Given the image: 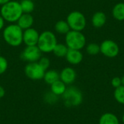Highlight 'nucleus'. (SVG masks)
Returning a JSON list of instances; mask_svg holds the SVG:
<instances>
[{"label": "nucleus", "instance_id": "obj_1", "mask_svg": "<svg viewBox=\"0 0 124 124\" xmlns=\"http://www.w3.org/2000/svg\"><path fill=\"white\" fill-rule=\"evenodd\" d=\"M2 36L4 41L9 46L16 47L23 43V31L17 23H11L4 28Z\"/></svg>", "mask_w": 124, "mask_h": 124}, {"label": "nucleus", "instance_id": "obj_2", "mask_svg": "<svg viewBox=\"0 0 124 124\" xmlns=\"http://www.w3.org/2000/svg\"><path fill=\"white\" fill-rule=\"evenodd\" d=\"M23 14L20 2L11 0L1 6L0 15L6 22L14 23L17 21Z\"/></svg>", "mask_w": 124, "mask_h": 124}, {"label": "nucleus", "instance_id": "obj_3", "mask_svg": "<svg viewBox=\"0 0 124 124\" xmlns=\"http://www.w3.org/2000/svg\"><path fill=\"white\" fill-rule=\"evenodd\" d=\"M57 44V40L55 34L52 31H45L40 33L37 46L42 53H50L52 52Z\"/></svg>", "mask_w": 124, "mask_h": 124}, {"label": "nucleus", "instance_id": "obj_4", "mask_svg": "<svg viewBox=\"0 0 124 124\" xmlns=\"http://www.w3.org/2000/svg\"><path fill=\"white\" fill-rule=\"evenodd\" d=\"M65 44L68 49L81 50L86 44V39L82 31L70 30L65 34Z\"/></svg>", "mask_w": 124, "mask_h": 124}, {"label": "nucleus", "instance_id": "obj_5", "mask_svg": "<svg viewBox=\"0 0 124 124\" xmlns=\"http://www.w3.org/2000/svg\"><path fill=\"white\" fill-rule=\"evenodd\" d=\"M62 97L64 105L67 108L77 107L80 105L83 101V94L81 92L74 86L67 88L62 95Z\"/></svg>", "mask_w": 124, "mask_h": 124}, {"label": "nucleus", "instance_id": "obj_6", "mask_svg": "<svg viewBox=\"0 0 124 124\" xmlns=\"http://www.w3.org/2000/svg\"><path fill=\"white\" fill-rule=\"evenodd\" d=\"M70 30L82 31L86 26V19L85 15L79 11L70 12L66 18Z\"/></svg>", "mask_w": 124, "mask_h": 124}, {"label": "nucleus", "instance_id": "obj_7", "mask_svg": "<svg viewBox=\"0 0 124 124\" xmlns=\"http://www.w3.org/2000/svg\"><path fill=\"white\" fill-rule=\"evenodd\" d=\"M25 76L31 80L39 81L43 79L45 70L41 68L38 62H28L24 68Z\"/></svg>", "mask_w": 124, "mask_h": 124}, {"label": "nucleus", "instance_id": "obj_8", "mask_svg": "<svg viewBox=\"0 0 124 124\" xmlns=\"http://www.w3.org/2000/svg\"><path fill=\"white\" fill-rule=\"evenodd\" d=\"M100 46V52L108 58H113L118 55L120 52L119 46L116 42L110 39L103 41Z\"/></svg>", "mask_w": 124, "mask_h": 124}, {"label": "nucleus", "instance_id": "obj_9", "mask_svg": "<svg viewBox=\"0 0 124 124\" xmlns=\"http://www.w3.org/2000/svg\"><path fill=\"white\" fill-rule=\"evenodd\" d=\"M41 52L39 48L36 46H26L20 54L22 60L28 62H38L41 57Z\"/></svg>", "mask_w": 124, "mask_h": 124}, {"label": "nucleus", "instance_id": "obj_10", "mask_svg": "<svg viewBox=\"0 0 124 124\" xmlns=\"http://www.w3.org/2000/svg\"><path fill=\"white\" fill-rule=\"evenodd\" d=\"M40 33L39 31L33 28H30L23 31V41L26 46H36L37 45Z\"/></svg>", "mask_w": 124, "mask_h": 124}, {"label": "nucleus", "instance_id": "obj_11", "mask_svg": "<svg viewBox=\"0 0 124 124\" xmlns=\"http://www.w3.org/2000/svg\"><path fill=\"white\" fill-rule=\"evenodd\" d=\"M76 72L71 67L64 68L60 73V80H61L66 85L73 84L76 79Z\"/></svg>", "mask_w": 124, "mask_h": 124}, {"label": "nucleus", "instance_id": "obj_12", "mask_svg": "<svg viewBox=\"0 0 124 124\" xmlns=\"http://www.w3.org/2000/svg\"><path fill=\"white\" fill-rule=\"evenodd\" d=\"M65 57L68 63L73 65H76L82 62L84 55L81 50L69 49Z\"/></svg>", "mask_w": 124, "mask_h": 124}, {"label": "nucleus", "instance_id": "obj_13", "mask_svg": "<svg viewBox=\"0 0 124 124\" xmlns=\"http://www.w3.org/2000/svg\"><path fill=\"white\" fill-rule=\"evenodd\" d=\"M16 23L17 25L23 31H24L28 28H32V25L34 23V19L31 14L23 13Z\"/></svg>", "mask_w": 124, "mask_h": 124}, {"label": "nucleus", "instance_id": "obj_14", "mask_svg": "<svg viewBox=\"0 0 124 124\" xmlns=\"http://www.w3.org/2000/svg\"><path fill=\"white\" fill-rule=\"evenodd\" d=\"M107 22L106 15L101 11L96 12L92 17V24L96 28H100L103 27Z\"/></svg>", "mask_w": 124, "mask_h": 124}, {"label": "nucleus", "instance_id": "obj_15", "mask_svg": "<svg viewBox=\"0 0 124 124\" xmlns=\"http://www.w3.org/2000/svg\"><path fill=\"white\" fill-rule=\"evenodd\" d=\"M67 85L61 80H58L50 85V90L54 94L57 96H62L67 89Z\"/></svg>", "mask_w": 124, "mask_h": 124}, {"label": "nucleus", "instance_id": "obj_16", "mask_svg": "<svg viewBox=\"0 0 124 124\" xmlns=\"http://www.w3.org/2000/svg\"><path fill=\"white\" fill-rule=\"evenodd\" d=\"M99 124H120L118 117L112 113H105L101 116Z\"/></svg>", "mask_w": 124, "mask_h": 124}, {"label": "nucleus", "instance_id": "obj_17", "mask_svg": "<svg viewBox=\"0 0 124 124\" xmlns=\"http://www.w3.org/2000/svg\"><path fill=\"white\" fill-rule=\"evenodd\" d=\"M43 79L46 84L51 85L60 79V73L55 70H47L44 73Z\"/></svg>", "mask_w": 124, "mask_h": 124}, {"label": "nucleus", "instance_id": "obj_18", "mask_svg": "<svg viewBox=\"0 0 124 124\" xmlns=\"http://www.w3.org/2000/svg\"><path fill=\"white\" fill-rule=\"evenodd\" d=\"M113 17L118 21L124 20V2H119L116 4L112 10Z\"/></svg>", "mask_w": 124, "mask_h": 124}, {"label": "nucleus", "instance_id": "obj_19", "mask_svg": "<svg viewBox=\"0 0 124 124\" xmlns=\"http://www.w3.org/2000/svg\"><path fill=\"white\" fill-rule=\"evenodd\" d=\"M54 30L59 34L65 35L66 33H68L70 31V26H69V25L66 20H61L57 21L55 23Z\"/></svg>", "mask_w": 124, "mask_h": 124}, {"label": "nucleus", "instance_id": "obj_20", "mask_svg": "<svg viewBox=\"0 0 124 124\" xmlns=\"http://www.w3.org/2000/svg\"><path fill=\"white\" fill-rule=\"evenodd\" d=\"M68 49H69L65 44L57 43L54 46L52 52L57 57H65Z\"/></svg>", "mask_w": 124, "mask_h": 124}, {"label": "nucleus", "instance_id": "obj_21", "mask_svg": "<svg viewBox=\"0 0 124 124\" xmlns=\"http://www.w3.org/2000/svg\"><path fill=\"white\" fill-rule=\"evenodd\" d=\"M20 4L23 13L31 14L35 9V4L32 0H22Z\"/></svg>", "mask_w": 124, "mask_h": 124}, {"label": "nucleus", "instance_id": "obj_22", "mask_svg": "<svg viewBox=\"0 0 124 124\" xmlns=\"http://www.w3.org/2000/svg\"><path fill=\"white\" fill-rule=\"evenodd\" d=\"M115 100L121 105H124V86H121L116 88L113 92Z\"/></svg>", "mask_w": 124, "mask_h": 124}, {"label": "nucleus", "instance_id": "obj_23", "mask_svg": "<svg viewBox=\"0 0 124 124\" xmlns=\"http://www.w3.org/2000/svg\"><path fill=\"white\" fill-rule=\"evenodd\" d=\"M86 51L90 55H97L100 53V46L96 43H90L86 46Z\"/></svg>", "mask_w": 124, "mask_h": 124}, {"label": "nucleus", "instance_id": "obj_24", "mask_svg": "<svg viewBox=\"0 0 124 124\" xmlns=\"http://www.w3.org/2000/svg\"><path fill=\"white\" fill-rule=\"evenodd\" d=\"M8 68V61L7 60L0 55V75L4 74Z\"/></svg>", "mask_w": 124, "mask_h": 124}, {"label": "nucleus", "instance_id": "obj_25", "mask_svg": "<svg viewBox=\"0 0 124 124\" xmlns=\"http://www.w3.org/2000/svg\"><path fill=\"white\" fill-rule=\"evenodd\" d=\"M38 62L45 71L47 70L50 66V60L49 58H47L46 57H41L39 59V60L38 61Z\"/></svg>", "mask_w": 124, "mask_h": 124}, {"label": "nucleus", "instance_id": "obj_26", "mask_svg": "<svg viewBox=\"0 0 124 124\" xmlns=\"http://www.w3.org/2000/svg\"><path fill=\"white\" fill-rule=\"evenodd\" d=\"M57 97L58 96L54 94L52 92H49V93H47L45 96H44V101L47 103H49V104H53V103H55L57 100Z\"/></svg>", "mask_w": 124, "mask_h": 124}, {"label": "nucleus", "instance_id": "obj_27", "mask_svg": "<svg viewBox=\"0 0 124 124\" xmlns=\"http://www.w3.org/2000/svg\"><path fill=\"white\" fill-rule=\"evenodd\" d=\"M111 85L115 88H118L119 86H121L122 85V83H121V78L120 77H114L112 80H111Z\"/></svg>", "mask_w": 124, "mask_h": 124}, {"label": "nucleus", "instance_id": "obj_28", "mask_svg": "<svg viewBox=\"0 0 124 124\" xmlns=\"http://www.w3.org/2000/svg\"><path fill=\"white\" fill-rule=\"evenodd\" d=\"M4 23H5V20H4V18L0 15V31L4 29Z\"/></svg>", "mask_w": 124, "mask_h": 124}, {"label": "nucleus", "instance_id": "obj_29", "mask_svg": "<svg viewBox=\"0 0 124 124\" xmlns=\"http://www.w3.org/2000/svg\"><path fill=\"white\" fill-rule=\"evenodd\" d=\"M5 95V89H4L3 86L0 85V99L3 98Z\"/></svg>", "mask_w": 124, "mask_h": 124}, {"label": "nucleus", "instance_id": "obj_30", "mask_svg": "<svg viewBox=\"0 0 124 124\" xmlns=\"http://www.w3.org/2000/svg\"><path fill=\"white\" fill-rule=\"evenodd\" d=\"M9 1H11V0H0V5L1 6V5L7 3V2Z\"/></svg>", "mask_w": 124, "mask_h": 124}, {"label": "nucleus", "instance_id": "obj_31", "mask_svg": "<svg viewBox=\"0 0 124 124\" xmlns=\"http://www.w3.org/2000/svg\"><path fill=\"white\" fill-rule=\"evenodd\" d=\"M121 78V83H122V86H124V75Z\"/></svg>", "mask_w": 124, "mask_h": 124}, {"label": "nucleus", "instance_id": "obj_32", "mask_svg": "<svg viewBox=\"0 0 124 124\" xmlns=\"http://www.w3.org/2000/svg\"><path fill=\"white\" fill-rule=\"evenodd\" d=\"M122 122H123V124H124V115H123V116H122Z\"/></svg>", "mask_w": 124, "mask_h": 124}, {"label": "nucleus", "instance_id": "obj_33", "mask_svg": "<svg viewBox=\"0 0 124 124\" xmlns=\"http://www.w3.org/2000/svg\"><path fill=\"white\" fill-rule=\"evenodd\" d=\"M0 52H1V46H0Z\"/></svg>", "mask_w": 124, "mask_h": 124}]
</instances>
